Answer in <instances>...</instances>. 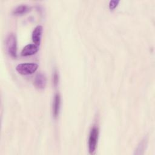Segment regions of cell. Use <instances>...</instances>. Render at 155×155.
Returning a JSON list of instances; mask_svg holds the SVG:
<instances>
[{
  "instance_id": "cell-1",
  "label": "cell",
  "mask_w": 155,
  "mask_h": 155,
  "mask_svg": "<svg viewBox=\"0 0 155 155\" xmlns=\"http://www.w3.org/2000/svg\"><path fill=\"white\" fill-rule=\"evenodd\" d=\"M6 49L8 53L13 58H16L17 55V40L16 35L10 33L6 38Z\"/></svg>"
},
{
  "instance_id": "cell-2",
  "label": "cell",
  "mask_w": 155,
  "mask_h": 155,
  "mask_svg": "<svg viewBox=\"0 0 155 155\" xmlns=\"http://www.w3.org/2000/svg\"><path fill=\"white\" fill-rule=\"evenodd\" d=\"M98 135L99 129L97 127L94 125L91 128L88 137V151L90 154H93L96 150L98 140Z\"/></svg>"
},
{
  "instance_id": "cell-3",
  "label": "cell",
  "mask_w": 155,
  "mask_h": 155,
  "mask_svg": "<svg viewBox=\"0 0 155 155\" xmlns=\"http://www.w3.org/2000/svg\"><path fill=\"white\" fill-rule=\"evenodd\" d=\"M38 68V65L36 63H22L18 64L16 69L21 74L27 75L35 73Z\"/></svg>"
},
{
  "instance_id": "cell-4",
  "label": "cell",
  "mask_w": 155,
  "mask_h": 155,
  "mask_svg": "<svg viewBox=\"0 0 155 155\" xmlns=\"http://www.w3.org/2000/svg\"><path fill=\"white\" fill-rule=\"evenodd\" d=\"M47 84V78L44 73L42 72L38 73L35 78L34 85L38 89H43Z\"/></svg>"
},
{
  "instance_id": "cell-5",
  "label": "cell",
  "mask_w": 155,
  "mask_h": 155,
  "mask_svg": "<svg viewBox=\"0 0 155 155\" xmlns=\"http://www.w3.org/2000/svg\"><path fill=\"white\" fill-rule=\"evenodd\" d=\"M61 106V96L59 93H56L54 96L53 101V106H52V111L53 116L54 118H57L60 110Z\"/></svg>"
},
{
  "instance_id": "cell-6",
  "label": "cell",
  "mask_w": 155,
  "mask_h": 155,
  "mask_svg": "<svg viewBox=\"0 0 155 155\" xmlns=\"http://www.w3.org/2000/svg\"><path fill=\"white\" fill-rule=\"evenodd\" d=\"M42 25H37L33 30L32 32V40L35 44L36 45H39L41 41V37H42Z\"/></svg>"
},
{
  "instance_id": "cell-7",
  "label": "cell",
  "mask_w": 155,
  "mask_h": 155,
  "mask_svg": "<svg viewBox=\"0 0 155 155\" xmlns=\"http://www.w3.org/2000/svg\"><path fill=\"white\" fill-rule=\"evenodd\" d=\"M38 51V47L36 44H29L26 45L21 51V54L24 56H30L35 54Z\"/></svg>"
},
{
  "instance_id": "cell-8",
  "label": "cell",
  "mask_w": 155,
  "mask_h": 155,
  "mask_svg": "<svg viewBox=\"0 0 155 155\" xmlns=\"http://www.w3.org/2000/svg\"><path fill=\"white\" fill-rule=\"evenodd\" d=\"M30 9V7L27 4H20L13 9V13L15 15H22L29 11Z\"/></svg>"
},
{
  "instance_id": "cell-9",
  "label": "cell",
  "mask_w": 155,
  "mask_h": 155,
  "mask_svg": "<svg viewBox=\"0 0 155 155\" xmlns=\"http://www.w3.org/2000/svg\"><path fill=\"white\" fill-rule=\"evenodd\" d=\"M53 83L54 87H56L59 83V73L57 70H54L53 74Z\"/></svg>"
},
{
  "instance_id": "cell-10",
  "label": "cell",
  "mask_w": 155,
  "mask_h": 155,
  "mask_svg": "<svg viewBox=\"0 0 155 155\" xmlns=\"http://www.w3.org/2000/svg\"><path fill=\"white\" fill-rule=\"evenodd\" d=\"M119 0H111L109 2V7L110 9H114L117 5Z\"/></svg>"
}]
</instances>
